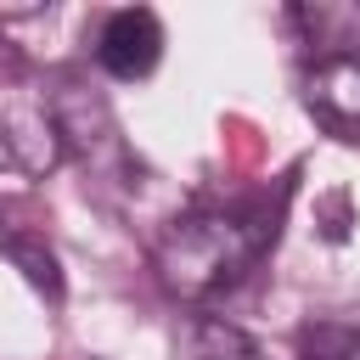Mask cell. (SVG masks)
<instances>
[{
    "instance_id": "cell-2",
    "label": "cell",
    "mask_w": 360,
    "mask_h": 360,
    "mask_svg": "<svg viewBox=\"0 0 360 360\" xmlns=\"http://www.w3.org/2000/svg\"><path fill=\"white\" fill-rule=\"evenodd\" d=\"M304 107L321 129L360 141V56L354 51H326L304 73Z\"/></svg>"
},
{
    "instance_id": "cell-5",
    "label": "cell",
    "mask_w": 360,
    "mask_h": 360,
    "mask_svg": "<svg viewBox=\"0 0 360 360\" xmlns=\"http://www.w3.org/2000/svg\"><path fill=\"white\" fill-rule=\"evenodd\" d=\"M0 253H6V259H11L22 276H28V287H39V292H51V298L62 292L56 253H51V248H39L34 236H17V231H11V236H0Z\"/></svg>"
},
{
    "instance_id": "cell-1",
    "label": "cell",
    "mask_w": 360,
    "mask_h": 360,
    "mask_svg": "<svg viewBox=\"0 0 360 360\" xmlns=\"http://www.w3.org/2000/svg\"><path fill=\"white\" fill-rule=\"evenodd\" d=\"M270 236H276V219H264V214L202 208V214L174 219V225L158 236L152 264H158V281H163L174 298H208V292L231 287V281L264 253Z\"/></svg>"
},
{
    "instance_id": "cell-4",
    "label": "cell",
    "mask_w": 360,
    "mask_h": 360,
    "mask_svg": "<svg viewBox=\"0 0 360 360\" xmlns=\"http://www.w3.org/2000/svg\"><path fill=\"white\" fill-rule=\"evenodd\" d=\"M298 360H360V315H321L298 326Z\"/></svg>"
},
{
    "instance_id": "cell-3",
    "label": "cell",
    "mask_w": 360,
    "mask_h": 360,
    "mask_svg": "<svg viewBox=\"0 0 360 360\" xmlns=\"http://www.w3.org/2000/svg\"><path fill=\"white\" fill-rule=\"evenodd\" d=\"M96 56L112 79H146L163 56V22L146 11V6H124L101 22V39H96Z\"/></svg>"
}]
</instances>
